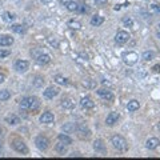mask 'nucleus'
Instances as JSON below:
<instances>
[{"label":"nucleus","mask_w":160,"mask_h":160,"mask_svg":"<svg viewBox=\"0 0 160 160\" xmlns=\"http://www.w3.org/2000/svg\"><path fill=\"white\" fill-rule=\"evenodd\" d=\"M111 143L118 151H127L128 150V143H127V140L120 135L112 136L111 137Z\"/></svg>","instance_id":"obj_1"},{"label":"nucleus","mask_w":160,"mask_h":160,"mask_svg":"<svg viewBox=\"0 0 160 160\" xmlns=\"http://www.w3.org/2000/svg\"><path fill=\"white\" fill-rule=\"evenodd\" d=\"M123 60H124V63L127 65H133L139 60V55L136 52H133V51H128V52H125L123 55Z\"/></svg>","instance_id":"obj_2"},{"label":"nucleus","mask_w":160,"mask_h":160,"mask_svg":"<svg viewBox=\"0 0 160 160\" xmlns=\"http://www.w3.org/2000/svg\"><path fill=\"white\" fill-rule=\"evenodd\" d=\"M35 144H36V147H38L40 151H45V150H48V147H49V140L47 139L45 136L39 135L35 139Z\"/></svg>","instance_id":"obj_3"},{"label":"nucleus","mask_w":160,"mask_h":160,"mask_svg":"<svg viewBox=\"0 0 160 160\" xmlns=\"http://www.w3.org/2000/svg\"><path fill=\"white\" fill-rule=\"evenodd\" d=\"M12 147L16 152H19V154H21V155H27L28 154V147L21 140H13L12 141Z\"/></svg>","instance_id":"obj_4"},{"label":"nucleus","mask_w":160,"mask_h":160,"mask_svg":"<svg viewBox=\"0 0 160 160\" xmlns=\"http://www.w3.org/2000/svg\"><path fill=\"white\" fill-rule=\"evenodd\" d=\"M129 40V34L127 31H118V34H116L115 36V42L118 43V44L120 45H123V44H125Z\"/></svg>","instance_id":"obj_5"},{"label":"nucleus","mask_w":160,"mask_h":160,"mask_svg":"<svg viewBox=\"0 0 160 160\" xmlns=\"http://www.w3.org/2000/svg\"><path fill=\"white\" fill-rule=\"evenodd\" d=\"M76 132H78L80 139H87V137L91 136V131L85 124H78V127H76Z\"/></svg>","instance_id":"obj_6"},{"label":"nucleus","mask_w":160,"mask_h":160,"mask_svg":"<svg viewBox=\"0 0 160 160\" xmlns=\"http://www.w3.org/2000/svg\"><path fill=\"white\" fill-rule=\"evenodd\" d=\"M27 99H28V111H32V112L38 111L39 107H40L39 97H36V96H28Z\"/></svg>","instance_id":"obj_7"},{"label":"nucleus","mask_w":160,"mask_h":160,"mask_svg":"<svg viewBox=\"0 0 160 160\" xmlns=\"http://www.w3.org/2000/svg\"><path fill=\"white\" fill-rule=\"evenodd\" d=\"M80 105H82L84 110H92V108L95 107V101L91 99L89 96H85V97H82V100H80Z\"/></svg>","instance_id":"obj_8"},{"label":"nucleus","mask_w":160,"mask_h":160,"mask_svg":"<svg viewBox=\"0 0 160 160\" xmlns=\"http://www.w3.org/2000/svg\"><path fill=\"white\" fill-rule=\"evenodd\" d=\"M28 67H30V63H28L27 60H17L15 63V70L17 72H25L28 70Z\"/></svg>","instance_id":"obj_9"},{"label":"nucleus","mask_w":160,"mask_h":160,"mask_svg":"<svg viewBox=\"0 0 160 160\" xmlns=\"http://www.w3.org/2000/svg\"><path fill=\"white\" fill-rule=\"evenodd\" d=\"M118 120H119V114L118 112H110L107 116V119H105V123H107V125H115L116 123H118Z\"/></svg>","instance_id":"obj_10"},{"label":"nucleus","mask_w":160,"mask_h":160,"mask_svg":"<svg viewBox=\"0 0 160 160\" xmlns=\"http://www.w3.org/2000/svg\"><path fill=\"white\" fill-rule=\"evenodd\" d=\"M97 95L101 96V97H104V99L108 100V101H112V100H114V93H112L110 89H105V88L97 89Z\"/></svg>","instance_id":"obj_11"},{"label":"nucleus","mask_w":160,"mask_h":160,"mask_svg":"<svg viewBox=\"0 0 160 160\" xmlns=\"http://www.w3.org/2000/svg\"><path fill=\"white\" fill-rule=\"evenodd\" d=\"M13 44V38L9 35H2L0 36V47H11Z\"/></svg>","instance_id":"obj_12"},{"label":"nucleus","mask_w":160,"mask_h":160,"mask_svg":"<svg viewBox=\"0 0 160 160\" xmlns=\"http://www.w3.org/2000/svg\"><path fill=\"white\" fill-rule=\"evenodd\" d=\"M59 95V89L56 88V87H48L45 91H44V97L47 99H53V97H56Z\"/></svg>","instance_id":"obj_13"},{"label":"nucleus","mask_w":160,"mask_h":160,"mask_svg":"<svg viewBox=\"0 0 160 160\" xmlns=\"http://www.w3.org/2000/svg\"><path fill=\"white\" fill-rule=\"evenodd\" d=\"M53 114L52 112H49V111H47V112H44L42 116H40V122L42 123H44V124H51V123L53 122Z\"/></svg>","instance_id":"obj_14"},{"label":"nucleus","mask_w":160,"mask_h":160,"mask_svg":"<svg viewBox=\"0 0 160 160\" xmlns=\"http://www.w3.org/2000/svg\"><path fill=\"white\" fill-rule=\"evenodd\" d=\"M160 144V141L158 137H150L147 141H145V147L148 148V150H155V148H158Z\"/></svg>","instance_id":"obj_15"},{"label":"nucleus","mask_w":160,"mask_h":160,"mask_svg":"<svg viewBox=\"0 0 160 160\" xmlns=\"http://www.w3.org/2000/svg\"><path fill=\"white\" fill-rule=\"evenodd\" d=\"M93 150H95L96 152H100V154H104V152H105L104 141L100 140V139H96L95 141H93Z\"/></svg>","instance_id":"obj_16"},{"label":"nucleus","mask_w":160,"mask_h":160,"mask_svg":"<svg viewBox=\"0 0 160 160\" xmlns=\"http://www.w3.org/2000/svg\"><path fill=\"white\" fill-rule=\"evenodd\" d=\"M35 60L38 61L39 64L44 65V64H48L49 61H51V56H49V55H47V53H44V52H43V53H40V55H39L38 57H36Z\"/></svg>","instance_id":"obj_17"},{"label":"nucleus","mask_w":160,"mask_h":160,"mask_svg":"<svg viewBox=\"0 0 160 160\" xmlns=\"http://www.w3.org/2000/svg\"><path fill=\"white\" fill-rule=\"evenodd\" d=\"M61 107L65 108V110H72V108L75 107V101L70 99V97H64V99L61 100Z\"/></svg>","instance_id":"obj_18"},{"label":"nucleus","mask_w":160,"mask_h":160,"mask_svg":"<svg viewBox=\"0 0 160 160\" xmlns=\"http://www.w3.org/2000/svg\"><path fill=\"white\" fill-rule=\"evenodd\" d=\"M76 127H78L76 123H65L63 125V131L65 133H74L76 132Z\"/></svg>","instance_id":"obj_19"},{"label":"nucleus","mask_w":160,"mask_h":160,"mask_svg":"<svg viewBox=\"0 0 160 160\" xmlns=\"http://www.w3.org/2000/svg\"><path fill=\"white\" fill-rule=\"evenodd\" d=\"M5 122L11 125H16V124H19L20 123V118L19 116H16V115H8L5 118Z\"/></svg>","instance_id":"obj_20"},{"label":"nucleus","mask_w":160,"mask_h":160,"mask_svg":"<svg viewBox=\"0 0 160 160\" xmlns=\"http://www.w3.org/2000/svg\"><path fill=\"white\" fill-rule=\"evenodd\" d=\"M44 83H45V80L43 76H36V78L32 80V84H34L35 88H42V87L44 85Z\"/></svg>","instance_id":"obj_21"},{"label":"nucleus","mask_w":160,"mask_h":160,"mask_svg":"<svg viewBox=\"0 0 160 160\" xmlns=\"http://www.w3.org/2000/svg\"><path fill=\"white\" fill-rule=\"evenodd\" d=\"M127 110H128L129 112H135V111H137L139 110V101L137 100H131V101H128V104H127Z\"/></svg>","instance_id":"obj_22"},{"label":"nucleus","mask_w":160,"mask_h":160,"mask_svg":"<svg viewBox=\"0 0 160 160\" xmlns=\"http://www.w3.org/2000/svg\"><path fill=\"white\" fill-rule=\"evenodd\" d=\"M65 8H67L68 11H79V4L76 2H74V0H68V2H65Z\"/></svg>","instance_id":"obj_23"},{"label":"nucleus","mask_w":160,"mask_h":160,"mask_svg":"<svg viewBox=\"0 0 160 160\" xmlns=\"http://www.w3.org/2000/svg\"><path fill=\"white\" fill-rule=\"evenodd\" d=\"M103 23H104V17L103 16L96 15V16H92V19H91V24H92L93 27H99V25H101Z\"/></svg>","instance_id":"obj_24"},{"label":"nucleus","mask_w":160,"mask_h":160,"mask_svg":"<svg viewBox=\"0 0 160 160\" xmlns=\"http://www.w3.org/2000/svg\"><path fill=\"white\" fill-rule=\"evenodd\" d=\"M57 139H59V141L60 143H63V144H65V145H70V144H72V139L68 135H65V133H60L59 136H57Z\"/></svg>","instance_id":"obj_25"},{"label":"nucleus","mask_w":160,"mask_h":160,"mask_svg":"<svg viewBox=\"0 0 160 160\" xmlns=\"http://www.w3.org/2000/svg\"><path fill=\"white\" fill-rule=\"evenodd\" d=\"M68 27H70L71 30H80V28H82V23H80L79 20L72 19V20L68 21Z\"/></svg>","instance_id":"obj_26"},{"label":"nucleus","mask_w":160,"mask_h":160,"mask_svg":"<svg viewBox=\"0 0 160 160\" xmlns=\"http://www.w3.org/2000/svg\"><path fill=\"white\" fill-rule=\"evenodd\" d=\"M53 80H55L59 85H67L68 84V80L65 79L64 76H61V75H56L55 78H53Z\"/></svg>","instance_id":"obj_27"},{"label":"nucleus","mask_w":160,"mask_h":160,"mask_svg":"<svg viewBox=\"0 0 160 160\" xmlns=\"http://www.w3.org/2000/svg\"><path fill=\"white\" fill-rule=\"evenodd\" d=\"M11 30H12L13 32H16V34H24L25 32V28L21 24H12Z\"/></svg>","instance_id":"obj_28"},{"label":"nucleus","mask_w":160,"mask_h":160,"mask_svg":"<svg viewBox=\"0 0 160 160\" xmlns=\"http://www.w3.org/2000/svg\"><path fill=\"white\" fill-rule=\"evenodd\" d=\"M83 85H84L85 88H89V89L96 88V83H95V80H92V79H87L85 82H83Z\"/></svg>","instance_id":"obj_29"},{"label":"nucleus","mask_w":160,"mask_h":160,"mask_svg":"<svg viewBox=\"0 0 160 160\" xmlns=\"http://www.w3.org/2000/svg\"><path fill=\"white\" fill-rule=\"evenodd\" d=\"M55 150L57 151V154H60V155H64L65 152H67V145H65V144H63V143H59V144H56Z\"/></svg>","instance_id":"obj_30"},{"label":"nucleus","mask_w":160,"mask_h":160,"mask_svg":"<svg viewBox=\"0 0 160 160\" xmlns=\"http://www.w3.org/2000/svg\"><path fill=\"white\" fill-rule=\"evenodd\" d=\"M154 57H155V53L152 52V51H145V52H143V60L144 61H151Z\"/></svg>","instance_id":"obj_31"},{"label":"nucleus","mask_w":160,"mask_h":160,"mask_svg":"<svg viewBox=\"0 0 160 160\" xmlns=\"http://www.w3.org/2000/svg\"><path fill=\"white\" fill-rule=\"evenodd\" d=\"M9 97H11L9 91H7V89H2V91H0V101H5V100H8Z\"/></svg>","instance_id":"obj_32"},{"label":"nucleus","mask_w":160,"mask_h":160,"mask_svg":"<svg viewBox=\"0 0 160 160\" xmlns=\"http://www.w3.org/2000/svg\"><path fill=\"white\" fill-rule=\"evenodd\" d=\"M13 19H15V15L11 12H4L3 13V20L7 21V23H11V21H13Z\"/></svg>","instance_id":"obj_33"},{"label":"nucleus","mask_w":160,"mask_h":160,"mask_svg":"<svg viewBox=\"0 0 160 160\" xmlns=\"http://www.w3.org/2000/svg\"><path fill=\"white\" fill-rule=\"evenodd\" d=\"M20 108L23 111H28V99L27 97H24V99L20 101Z\"/></svg>","instance_id":"obj_34"},{"label":"nucleus","mask_w":160,"mask_h":160,"mask_svg":"<svg viewBox=\"0 0 160 160\" xmlns=\"http://www.w3.org/2000/svg\"><path fill=\"white\" fill-rule=\"evenodd\" d=\"M11 55V51L9 49H2L0 48V59H4V57Z\"/></svg>","instance_id":"obj_35"},{"label":"nucleus","mask_w":160,"mask_h":160,"mask_svg":"<svg viewBox=\"0 0 160 160\" xmlns=\"http://www.w3.org/2000/svg\"><path fill=\"white\" fill-rule=\"evenodd\" d=\"M40 53H43V51H42V49H40V48H34V49H32V51H31V55H32V56H34V57H35V59H36V57H38V56L40 55Z\"/></svg>","instance_id":"obj_36"},{"label":"nucleus","mask_w":160,"mask_h":160,"mask_svg":"<svg viewBox=\"0 0 160 160\" xmlns=\"http://www.w3.org/2000/svg\"><path fill=\"white\" fill-rule=\"evenodd\" d=\"M123 24L127 25V27H131V25L133 24V20L131 19V17H125V19H123Z\"/></svg>","instance_id":"obj_37"},{"label":"nucleus","mask_w":160,"mask_h":160,"mask_svg":"<svg viewBox=\"0 0 160 160\" xmlns=\"http://www.w3.org/2000/svg\"><path fill=\"white\" fill-rule=\"evenodd\" d=\"M49 43H51V45H53L55 48H59V42H57L55 38H53V39L51 38V39H49Z\"/></svg>","instance_id":"obj_38"},{"label":"nucleus","mask_w":160,"mask_h":160,"mask_svg":"<svg viewBox=\"0 0 160 160\" xmlns=\"http://www.w3.org/2000/svg\"><path fill=\"white\" fill-rule=\"evenodd\" d=\"M152 71L155 72V74H160V64H156L152 67Z\"/></svg>","instance_id":"obj_39"},{"label":"nucleus","mask_w":160,"mask_h":160,"mask_svg":"<svg viewBox=\"0 0 160 160\" xmlns=\"http://www.w3.org/2000/svg\"><path fill=\"white\" fill-rule=\"evenodd\" d=\"M93 2H95L97 5H104V4H107L108 0H93Z\"/></svg>","instance_id":"obj_40"},{"label":"nucleus","mask_w":160,"mask_h":160,"mask_svg":"<svg viewBox=\"0 0 160 160\" xmlns=\"http://www.w3.org/2000/svg\"><path fill=\"white\" fill-rule=\"evenodd\" d=\"M152 9H154L155 12H159L160 13V5L159 4H154V5H152Z\"/></svg>","instance_id":"obj_41"},{"label":"nucleus","mask_w":160,"mask_h":160,"mask_svg":"<svg viewBox=\"0 0 160 160\" xmlns=\"http://www.w3.org/2000/svg\"><path fill=\"white\" fill-rule=\"evenodd\" d=\"M4 80H5L4 74H0V84H2V83H4Z\"/></svg>","instance_id":"obj_42"},{"label":"nucleus","mask_w":160,"mask_h":160,"mask_svg":"<svg viewBox=\"0 0 160 160\" xmlns=\"http://www.w3.org/2000/svg\"><path fill=\"white\" fill-rule=\"evenodd\" d=\"M42 3H44V4H49L51 2H53V0H40Z\"/></svg>","instance_id":"obj_43"},{"label":"nucleus","mask_w":160,"mask_h":160,"mask_svg":"<svg viewBox=\"0 0 160 160\" xmlns=\"http://www.w3.org/2000/svg\"><path fill=\"white\" fill-rule=\"evenodd\" d=\"M3 135V133H2V128H0V136H2Z\"/></svg>","instance_id":"obj_44"},{"label":"nucleus","mask_w":160,"mask_h":160,"mask_svg":"<svg viewBox=\"0 0 160 160\" xmlns=\"http://www.w3.org/2000/svg\"><path fill=\"white\" fill-rule=\"evenodd\" d=\"M158 38H159V39H160V32H159V34H158Z\"/></svg>","instance_id":"obj_45"},{"label":"nucleus","mask_w":160,"mask_h":160,"mask_svg":"<svg viewBox=\"0 0 160 160\" xmlns=\"http://www.w3.org/2000/svg\"><path fill=\"white\" fill-rule=\"evenodd\" d=\"M0 150H2V144H0Z\"/></svg>","instance_id":"obj_46"},{"label":"nucleus","mask_w":160,"mask_h":160,"mask_svg":"<svg viewBox=\"0 0 160 160\" xmlns=\"http://www.w3.org/2000/svg\"><path fill=\"white\" fill-rule=\"evenodd\" d=\"M159 27H160V24H159Z\"/></svg>","instance_id":"obj_47"}]
</instances>
